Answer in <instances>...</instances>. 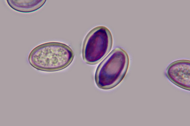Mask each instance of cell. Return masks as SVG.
<instances>
[{
	"label": "cell",
	"instance_id": "obj_2",
	"mask_svg": "<svg viewBox=\"0 0 190 126\" xmlns=\"http://www.w3.org/2000/svg\"><path fill=\"white\" fill-rule=\"evenodd\" d=\"M129 64V57L126 52L120 48L114 49L97 68L94 77L96 85L103 90L115 87L124 78Z\"/></svg>",
	"mask_w": 190,
	"mask_h": 126
},
{
	"label": "cell",
	"instance_id": "obj_3",
	"mask_svg": "<svg viewBox=\"0 0 190 126\" xmlns=\"http://www.w3.org/2000/svg\"><path fill=\"white\" fill-rule=\"evenodd\" d=\"M113 44V36L108 28L102 25L94 28L88 33L83 41V60L89 64H97L110 52Z\"/></svg>",
	"mask_w": 190,
	"mask_h": 126
},
{
	"label": "cell",
	"instance_id": "obj_5",
	"mask_svg": "<svg viewBox=\"0 0 190 126\" xmlns=\"http://www.w3.org/2000/svg\"><path fill=\"white\" fill-rule=\"evenodd\" d=\"M7 2L12 9L23 13L35 11L42 7L45 0H7Z\"/></svg>",
	"mask_w": 190,
	"mask_h": 126
},
{
	"label": "cell",
	"instance_id": "obj_1",
	"mask_svg": "<svg viewBox=\"0 0 190 126\" xmlns=\"http://www.w3.org/2000/svg\"><path fill=\"white\" fill-rule=\"evenodd\" d=\"M74 54L72 49L63 43H45L33 48L28 57L29 64L37 70L46 72L62 70L72 62Z\"/></svg>",
	"mask_w": 190,
	"mask_h": 126
},
{
	"label": "cell",
	"instance_id": "obj_4",
	"mask_svg": "<svg viewBox=\"0 0 190 126\" xmlns=\"http://www.w3.org/2000/svg\"><path fill=\"white\" fill-rule=\"evenodd\" d=\"M166 75L175 85L183 89L190 90L189 60L180 59L172 62L166 69Z\"/></svg>",
	"mask_w": 190,
	"mask_h": 126
}]
</instances>
